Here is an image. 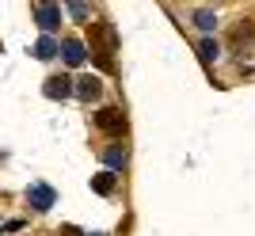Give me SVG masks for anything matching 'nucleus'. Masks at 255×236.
Masks as SVG:
<instances>
[{
  "mask_svg": "<svg viewBox=\"0 0 255 236\" xmlns=\"http://www.w3.org/2000/svg\"><path fill=\"white\" fill-rule=\"evenodd\" d=\"M69 15H73V19H88L92 8H88V4H69Z\"/></svg>",
  "mask_w": 255,
  "mask_h": 236,
  "instance_id": "obj_12",
  "label": "nucleus"
},
{
  "mask_svg": "<svg viewBox=\"0 0 255 236\" xmlns=\"http://www.w3.org/2000/svg\"><path fill=\"white\" fill-rule=\"evenodd\" d=\"M96 122H99V129H111V133H122V129H126V118H122V111H99Z\"/></svg>",
  "mask_w": 255,
  "mask_h": 236,
  "instance_id": "obj_4",
  "label": "nucleus"
},
{
  "mask_svg": "<svg viewBox=\"0 0 255 236\" xmlns=\"http://www.w3.org/2000/svg\"><path fill=\"white\" fill-rule=\"evenodd\" d=\"M80 99H99V84L88 76V80H80Z\"/></svg>",
  "mask_w": 255,
  "mask_h": 236,
  "instance_id": "obj_9",
  "label": "nucleus"
},
{
  "mask_svg": "<svg viewBox=\"0 0 255 236\" xmlns=\"http://www.w3.org/2000/svg\"><path fill=\"white\" fill-rule=\"evenodd\" d=\"M96 236H103V233H96Z\"/></svg>",
  "mask_w": 255,
  "mask_h": 236,
  "instance_id": "obj_13",
  "label": "nucleus"
},
{
  "mask_svg": "<svg viewBox=\"0 0 255 236\" xmlns=\"http://www.w3.org/2000/svg\"><path fill=\"white\" fill-rule=\"evenodd\" d=\"M34 19H38L42 31H53V27H61V8H57V4H38V8H34Z\"/></svg>",
  "mask_w": 255,
  "mask_h": 236,
  "instance_id": "obj_2",
  "label": "nucleus"
},
{
  "mask_svg": "<svg viewBox=\"0 0 255 236\" xmlns=\"http://www.w3.org/2000/svg\"><path fill=\"white\" fill-rule=\"evenodd\" d=\"M69 92H73V84H69V76H65V73L46 80V96H50V99H65Z\"/></svg>",
  "mask_w": 255,
  "mask_h": 236,
  "instance_id": "obj_5",
  "label": "nucleus"
},
{
  "mask_svg": "<svg viewBox=\"0 0 255 236\" xmlns=\"http://www.w3.org/2000/svg\"><path fill=\"white\" fill-rule=\"evenodd\" d=\"M92 187H96V191H115V175H96V179H92Z\"/></svg>",
  "mask_w": 255,
  "mask_h": 236,
  "instance_id": "obj_10",
  "label": "nucleus"
},
{
  "mask_svg": "<svg viewBox=\"0 0 255 236\" xmlns=\"http://www.w3.org/2000/svg\"><path fill=\"white\" fill-rule=\"evenodd\" d=\"M194 23H198L202 31H213V23H217V11H210V8H198V11H194Z\"/></svg>",
  "mask_w": 255,
  "mask_h": 236,
  "instance_id": "obj_8",
  "label": "nucleus"
},
{
  "mask_svg": "<svg viewBox=\"0 0 255 236\" xmlns=\"http://www.w3.org/2000/svg\"><path fill=\"white\" fill-rule=\"evenodd\" d=\"M103 164L111 172H122V168H126V149H122V145H111V149L103 152Z\"/></svg>",
  "mask_w": 255,
  "mask_h": 236,
  "instance_id": "obj_6",
  "label": "nucleus"
},
{
  "mask_svg": "<svg viewBox=\"0 0 255 236\" xmlns=\"http://www.w3.org/2000/svg\"><path fill=\"white\" fill-rule=\"evenodd\" d=\"M61 57H65L69 69H80V65H84V42H80V38H65L61 42Z\"/></svg>",
  "mask_w": 255,
  "mask_h": 236,
  "instance_id": "obj_3",
  "label": "nucleus"
},
{
  "mask_svg": "<svg viewBox=\"0 0 255 236\" xmlns=\"http://www.w3.org/2000/svg\"><path fill=\"white\" fill-rule=\"evenodd\" d=\"M53 54H61V46L53 42L50 34H42V38H38V42H34V57H42V61H50Z\"/></svg>",
  "mask_w": 255,
  "mask_h": 236,
  "instance_id": "obj_7",
  "label": "nucleus"
},
{
  "mask_svg": "<svg viewBox=\"0 0 255 236\" xmlns=\"http://www.w3.org/2000/svg\"><path fill=\"white\" fill-rule=\"evenodd\" d=\"M27 202H31L34 210H42V214H46V210L53 206V187H50V183H34L31 191H27Z\"/></svg>",
  "mask_w": 255,
  "mask_h": 236,
  "instance_id": "obj_1",
  "label": "nucleus"
},
{
  "mask_svg": "<svg viewBox=\"0 0 255 236\" xmlns=\"http://www.w3.org/2000/svg\"><path fill=\"white\" fill-rule=\"evenodd\" d=\"M217 54H221V50H217V42H213V38H202V57H206V61H213Z\"/></svg>",
  "mask_w": 255,
  "mask_h": 236,
  "instance_id": "obj_11",
  "label": "nucleus"
}]
</instances>
